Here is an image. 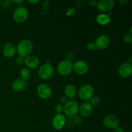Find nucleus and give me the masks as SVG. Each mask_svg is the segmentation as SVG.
I'll return each instance as SVG.
<instances>
[{
	"mask_svg": "<svg viewBox=\"0 0 132 132\" xmlns=\"http://www.w3.org/2000/svg\"><path fill=\"white\" fill-rule=\"evenodd\" d=\"M114 132H125V131H124L122 128L117 126V127H116V128L114 129Z\"/></svg>",
	"mask_w": 132,
	"mask_h": 132,
	"instance_id": "obj_30",
	"label": "nucleus"
},
{
	"mask_svg": "<svg viewBox=\"0 0 132 132\" xmlns=\"http://www.w3.org/2000/svg\"><path fill=\"white\" fill-rule=\"evenodd\" d=\"M88 4L90 6H97V1H95V0H90V1H88Z\"/></svg>",
	"mask_w": 132,
	"mask_h": 132,
	"instance_id": "obj_28",
	"label": "nucleus"
},
{
	"mask_svg": "<svg viewBox=\"0 0 132 132\" xmlns=\"http://www.w3.org/2000/svg\"><path fill=\"white\" fill-rule=\"evenodd\" d=\"M27 82L22 79H18L15 80L12 84V87L15 91L21 92L27 88Z\"/></svg>",
	"mask_w": 132,
	"mask_h": 132,
	"instance_id": "obj_17",
	"label": "nucleus"
},
{
	"mask_svg": "<svg viewBox=\"0 0 132 132\" xmlns=\"http://www.w3.org/2000/svg\"><path fill=\"white\" fill-rule=\"evenodd\" d=\"M68 99V98H67L66 96L61 97V98L60 99V103H61V104H64L67 101H68V99Z\"/></svg>",
	"mask_w": 132,
	"mask_h": 132,
	"instance_id": "obj_29",
	"label": "nucleus"
},
{
	"mask_svg": "<svg viewBox=\"0 0 132 132\" xmlns=\"http://www.w3.org/2000/svg\"><path fill=\"white\" fill-rule=\"evenodd\" d=\"M119 2L122 5H125L129 2V0H119Z\"/></svg>",
	"mask_w": 132,
	"mask_h": 132,
	"instance_id": "obj_33",
	"label": "nucleus"
},
{
	"mask_svg": "<svg viewBox=\"0 0 132 132\" xmlns=\"http://www.w3.org/2000/svg\"><path fill=\"white\" fill-rule=\"evenodd\" d=\"M28 1L29 3H32V4H36L37 3L39 2V0H28Z\"/></svg>",
	"mask_w": 132,
	"mask_h": 132,
	"instance_id": "obj_32",
	"label": "nucleus"
},
{
	"mask_svg": "<svg viewBox=\"0 0 132 132\" xmlns=\"http://www.w3.org/2000/svg\"><path fill=\"white\" fill-rule=\"evenodd\" d=\"M16 46L14 43H9L4 46L3 48V55L6 57H12L15 55L16 52Z\"/></svg>",
	"mask_w": 132,
	"mask_h": 132,
	"instance_id": "obj_15",
	"label": "nucleus"
},
{
	"mask_svg": "<svg viewBox=\"0 0 132 132\" xmlns=\"http://www.w3.org/2000/svg\"><path fill=\"white\" fill-rule=\"evenodd\" d=\"M12 2L15 4H21L23 2V0H13Z\"/></svg>",
	"mask_w": 132,
	"mask_h": 132,
	"instance_id": "obj_31",
	"label": "nucleus"
},
{
	"mask_svg": "<svg viewBox=\"0 0 132 132\" xmlns=\"http://www.w3.org/2000/svg\"><path fill=\"white\" fill-rule=\"evenodd\" d=\"M110 43V39L109 36L106 34H102L96 39L95 45L98 49L104 50L109 46Z\"/></svg>",
	"mask_w": 132,
	"mask_h": 132,
	"instance_id": "obj_9",
	"label": "nucleus"
},
{
	"mask_svg": "<svg viewBox=\"0 0 132 132\" xmlns=\"http://www.w3.org/2000/svg\"><path fill=\"white\" fill-rule=\"evenodd\" d=\"M55 111L57 114H61V112L63 111V106L61 104H57L55 108Z\"/></svg>",
	"mask_w": 132,
	"mask_h": 132,
	"instance_id": "obj_26",
	"label": "nucleus"
},
{
	"mask_svg": "<svg viewBox=\"0 0 132 132\" xmlns=\"http://www.w3.org/2000/svg\"><path fill=\"white\" fill-rule=\"evenodd\" d=\"M73 70V64L71 61L64 59L59 63L57 66V72L63 76H68Z\"/></svg>",
	"mask_w": 132,
	"mask_h": 132,
	"instance_id": "obj_3",
	"label": "nucleus"
},
{
	"mask_svg": "<svg viewBox=\"0 0 132 132\" xmlns=\"http://www.w3.org/2000/svg\"><path fill=\"white\" fill-rule=\"evenodd\" d=\"M65 117L63 114H57L52 119L53 127L57 130H60L64 127L65 125Z\"/></svg>",
	"mask_w": 132,
	"mask_h": 132,
	"instance_id": "obj_13",
	"label": "nucleus"
},
{
	"mask_svg": "<svg viewBox=\"0 0 132 132\" xmlns=\"http://www.w3.org/2000/svg\"><path fill=\"white\" fill-rule=\"evenodd\" d=\"M20 76L22 79L27 81V80L29 79L30 77V71L27 68H22L20 72Z\"/></svg>",
	"mask_w": 132,
	"mask_h": 132,
	"instance_id": "obj_20",
	"label": "nucleus"
},
{
	"mask_svg": "<svg viewBox=\"0 0 132 132\" xmlns=\"http://www.w3.org/2000/svg\"><path fill=\"white\" fill-rule=\"evenodd\" d=\"M104 126L109 129H115L119 123V119L114 115H108L103 120Z\"/></svg>",
	"mask_w": 132,
	"mask_h": 132,
	"instance_id": "obj_10",
	"label": "nucleus"
},
{
	"mask_svg": "<svg viewBox=\"0 0 132 132\" xmlns=\"http://www.w3.org/2000/svg\"><path fill=\"white\" fill-rule=\"evenodd\" d=\"M24 63L28 68L34 69L39 67L40 62L37 57L35 55H28L24 59Z\"/></svg>",
	"mask_w": 132,
	"mask_h": 132,
	"instance_id": "obj_14",
	"label": "nucleus"
},
{
	"mask_svg": "<svg viewBox=\"0 0 132 132\" xmlns=\"http://www.w3.org/2000/svg\"><path fill=\"white\" fill-rule=\"evenodd\" d=\"M64 94H65V96L67 98H69L70 99H73L76 95V87L72 85H67L64 89Z\"/></svg>",
	"mask_w": 132,
	"mask_h": 132,
	"instance_id": "obj_19",
	"label": "nucleus"
},
{
	"mask_svg": "<svg viewBox=\"0 0 132 132\" xmlns=\"http://www.w3.org/2000/svg\"><path fill=\"white\" fill-rule=\"evenodd\" d=\"M106 132H108V131H106Z\"/></svg>",
	"mask_w": 132,
	"mask_h": 132,
	"instance_id": "obj_35",
	"label": "nucleus"
},
{
	"mask_svg": "<svg viewBox=\"0 0 132 132\" xmlns=\"http://www.w3.org/2000/svg\"><path fill=\"white\" fill-rule=\"evenodd\" d=\"M86 48L88 50H94V49L96 48L95 45V43H93V42H90L87 44L86 45Z\"/></svg>",
	"mask_w": 132,
	"mask_h": 132,
	"instance_id": "obj_25",
	"label": "nucleus"
},
{
	"mask_svg": "<svg viewBox=\"0 0 132 132\" xmlns=\"http://www.w3.org/2000/svg\"><path fill=\"white\" fill-rule=\"evenodd\" d=\"M33 43L32 41L29 39H23L18 43L16 50L19 56L27 57L31 54L33 50Z\"/></svg>",
	"mask_w": 132,
	"mask_h": 132,
	"instance_id": "obj_1",
	"label": "nucleus"
},
{
	"mask_svg": "<svg viewBox=\"0 0 132 132\" xmlns=\"http://www.w3.org/2000/svg\"><path fill=\"white\" fill-rule=\"evenodd\" d=\"M28 10L24 6H19L14 12L13 18L18 23H23L28 17Z\"/></svg>",
	"mask_w": 132,
	"mask_h": 132,
	"instance_id": "obj_6",
	"label": "nucleus"
},
{
	"mask_svg": "<svg viewBox=\"0 0 132 132\" xmlns=\"http://www.w3.org/2000/svg\"><path fill=\"white\" fill-rule=\"evenodd\" d=\"M110 17L108 15V14H99L97 16L96 18V21L98 24H101V25H106L108 24V23L110 22Z\"/></svg>",
	"mask_w": 132,
	"mask_h": 132,
	"instance_id": "obj_18",
	"label": "nucleus"
},
{
	"mask_svg": "<svg viewBox=\"0 0 132 132\" xmlns=\"http://www.w3.org/2000/svg\"><path fill=\"white\" fill-rule=\"evenodd\" d=\"M90 100H91V103H90V104H92V106H98L99 104H100V102H101L100 99L97 96L93 97Z\"/></svg>",
	"mask_w": 132,
	"mask_h": 132,
	"instance_id": "obj_21",
	"label": "nucleus"
},
{
	"mask_svg": "<svg viewBox=\"0 0 132 132\" xmlns=\"http://www.w3.org/2000/svg\"><path fill=\"white\" fill-rule=\"evenodd\" d=\"M97 6L101 12H107L114 7L115 1L113 0H100L97 2Z\"/></svg>",
	"mask_w": 132,
	"mask_h": 132,
	"instance_id": "obj_8",
	"label": "nucleus"
},
{
	"mask_svg": "<svg viewBox=\"0 0 132 132\" xmlns=\"http://www.w3.org/2000/svg\"><path fill=\"white\" fill-rule=\"evenodd\" d=\"M132 73V65L128 62L121 64L119 68V74L122 78L129 77Z\"/></svg>",
	"mask_w": 132,
	"mask_h": 132,
	"instance_id": "obj_12",
	"label": "nucleus"
},
{
	"mask_svg": "<svg viewBox=\"0 0 132 132\" xmlns=\"http://www.w3.org/2000/svg\"><path fill=\"white\" fill-rule=\"evenodd\" d=\"M73 121L76 125H79L82 123V118L80 116H76L73 118Z\"/></svg>",
	"mask_w": 132,
	"mask_h": 132,
	"instance_id": "obj_23",
	"label": "nucleus"
},
{
	"mask_svg": "<svg viewBox=\"0 0 132 132\" xmlns=\"http://www.w3.org/2000/svg\"><path fill=\"white\" fill-rule=\"evenodd\" d=\"M124 39V41L126 43H131L132 42V36L131 34H125V36L123 37Z\"/></svg>",
	"mask_w": 132,
	"mask_h": 132,
	"instance_id": "obj_22",
	"label": "nucleus"
},
{
	"mask_svg": "<svg viewBox=\"0 0 132 132\" xmlns=\"http://www.w3.org/2000/svg\"><path fill=\"white\" fill-rule=\"evenodd\" d=\"M94 87L90 85H83L79 91V96L83 101L90 100L94 97Z\"/></svg>",
	"mask_w": 132,
	"mask_h": 132,
	"instance_id": "obj_5",
	"label": "nucleus"
},
{
	"mask_svg": "<svg viewBox=\"0 0 132 132\" xmlns=\"http://www.w3.org/2000/svg\"><path fill=\"white\" fill-rule=\"evenodd\" d=\"M128 132H131V131H128Z\"/></svg>",
	"mask_w": 132,
	"mask_h": 132,
	"instance_id": "obj_34",
	"label": "nucleus"
},
{
	"mask_svg": "<svg viewBox=\"0 0 132 132\" xmlns=\"http://www.w3.org/2000/svg\"><path fill=\"white\" fill-rule=\"evenodd\" d=\"M73 70L79 75L86 74L88 70V66L87 63L82 60H78L73 64Z\"/></svg>",
	"mask_w": 132,
	"mask_h": 132,
	"instance_id": "obj_11",
	"label": "nucleus"
},
{
	"mask_svg": "<svg viewBox=\"0 0 132 132\" xmlns=\"http://www.w3.org/2000/svg\"><path fill=\"white\" fill-rule=\"evenodd\" d=\"M75 13H76V10H75L74 8H69L67 11V14L68 16L73 15Z\"/></svg>",
	"mask_w": 132,
	"mask_h": 132,
	"instance_id": "obj_27",
	"label": "nucleus"
},
{
	"mask_svg": "<svg viewBox=\"0 0 132 132\" xmlns=\"http://www.w3.org/2000/svg\"><path fill=\"white\" fill-rule=\"evenodd\" d=\"M63 112L66 116L69 118H73L77 116L79 109V103L74 99H70L63 106Z\"/></svg>",
	"mask_w": 132,
	"mask_h": 132,
	"instance_id": "obj_2",
	"label": "nucleus"
},
{
	"mask_svg": "<svg viewBox=\"0 0 132 132\" xmlns=\"http://www.w3.org/2000/svg\"><path fill=\"white\" fill-rule=\"evenodd\" d=\"M92 106L90 104V103H88V102H85V103H82L79 109V112L83 117H88V116H90L91 113H92Z\"/></svg>",
	"mask_w": 132,
	"mask_h": 132,
	"instance_id": "obj_16",
	"label": "nucleus"
},
{
	"mask_svg": "<svg viewBox=\"0 0 132 132\" xmlns=\"http://www.w3.org/2000/svg\"><path fill=\"white\" fill-rule=\"evenodd\" d=\"M37 92L39 97L41 99H48L52 94V90L47 84H41L37 87Z\"/></svg>",
	"mask_w": 132,
	"mask_h": 132,
	"instance_id": "obj_7",
	"label": "nucleus"
},
{
	"mask_svg": "<svg viewBox=\"0 0 132 132\" xmlns=\"http://www.w3.org/2000/svg\"><path fill=\"white\" fill-rule=\"evenodd\" d=\"M54 72V68L50 63H46L43 64L39 68L38 71V75L42 79L46 80L50 79L53 76Z\"/></svg>",
	"mask_w": 132,
	"mask_h": 132,
	"instance_id": "obj_4",
	"label": "nucleus"
},
{
	"mask_svg": "<svg viewBox=\"0 0 132 132\" xmlns=\"http://www.w3.org/2000/svg\"><path fill=\"white\" fill-rule=\"evenodd\" d=\"M15 62H16V63L18 65H22L24 63V57L21 56H18L16 58V59H15Z\"/></svg>",
	"mask_w": 132,
	"mask_h": 132,
	"instance_id": "obj_24",
	"label": "nucleus"
}]
</instances>
